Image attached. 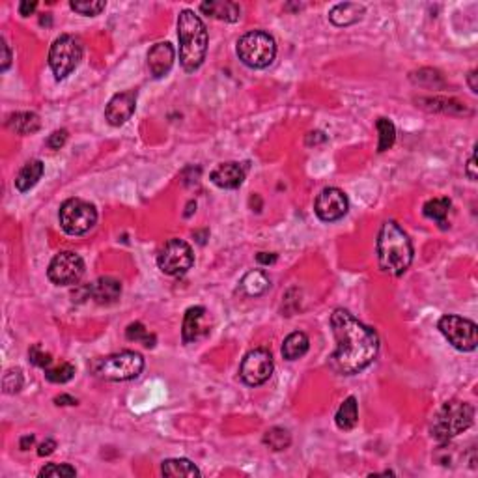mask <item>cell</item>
<instances>
[{
    "mask_svg": "<svg viewBox=\"0 0 478 478\" xmlns=\"http://www.w3.org/2000/svg\"><path fill=\"white\" fill-rule=\"evenodd\" d=\"M161 471H163L165 477H172V478L200 477V469H198L197 465L192 464L191 459H187V458L165 459L163 465H161Z\"/></svg>",
    "mask_w": 478,
    "mask_h": 478,
    "instance_id": "26",
    "label": "cell"
},
{
    "mask_svg": "<svg viewBox=\"0 0 478 478\" xmlns=\"http://www.w3.org/2000/svg\"><path fill=\"white\" fill-rule=\"evenodd\" d=\"M327 140V137L321 131H312V133L306 135V146H312V144H323Z\"/></svg>",
    "mask_w": 478,
    "mask_h": 478,
    "instance_id": "42",
    "label": "cell"
},
{
    "mask_svg": "<svg viewBox=\"0 0 478 478\" xmlns=\"http://www.w3.org/2000/svg\"><path fill=\"white\" fill-rule=\"evenodd\" d=\"M411 80L419 86H426V88H443L445 86L443 77L435 69H420L411 75Z\"/></svg>",
    "mask_w": 478,
    "mask_h": 478,
    "instance_id": "31",
    "label": "cell"
},
{
    "mask_svg": "<svg viewBox=\"0 0 478 478\" xmlns=\"http://www.w3.org/2000/svg\"><path fill=\"white\" fill-rule=\"evenodd\" d=\"M441 335L458 351H474L478 344L477 323L456 314H445L437 323Z\"/></svg>",
    "mask_w": 478,
    "mask_h": 478,
    "instance_id": "9",
    "label": "cell"
},
{
    "mask_svg": "<svg viewBox=\"0 0 478 478\" xmlns=\"http://www.w3.org/2000/svg\"><path fill=\"white\" fill-rule=\"evenodd\" d=\"M28 357H30V363L34 366H38V368H49L51 363H53V357H51V353H47V351H43V348H41L40 344H34L32 348L28 350Z\"/></svg>",
    "mask_w": 478,
    "mask_h": 478,
    "instance_id": "37",
    "label": "cell"
},
{
    "mask_svg": "<svg viewBox=\"0 0 478 478\" xmlns=\"http://www.w3.org/2000/svg\"><path fill=\"white\" fill-rule=\"evenodd\" d=\"M256 260L261 266H273L276 261V254H273V252H260V254H256Z\"/></svg>",
    "mask_w": 478,
    "mask_h": 478,
    "instance_id": "43",
    "label": "cell"
},
{
    "mask_svg": "<svg viewBox=\"0 0 478 478\" xmlns=\"http://www.w3.org/2000/svg\"><path fill=\"white\" fill-rule=\"evenodd\" d=\"M264 445L266 447H269L271 450H275V452H281V450H286L288 447L291 445V435L288 430L284 428H279V426H275V428H269L264 434Z\"/></svg>",
    "mask_w": 478,
    "mask_h": 478,
    "instance_id": "29",
    "label": "cell"
},
{
    "mask_svg": "<svg viewBox=\"0 0 478 478\" xmlns=\"http://www.w3.org/2000/svg\"><path fill=\"white\" fill-rule=\"evenodd\" d=\"M375 129L380 133V142H378V152L383 153L393 148L396 140V128L389 118H380L375 122Z\"/></svg>",
    "mask_w": 478,
    "mask_h": 478,
    "instance_id": "30",
    "label": "cell"
},
{
    "mask_svg": "<svg viewBox=\"0 0 478 478\" xmlns=\"http://www.w3.org/2000/svg\"><path fill=\"white\" fill-rule=\"evenodd\" d=\"M83 60V43L71 34H62L51 45L49 66L58 80L66 79Z\"/></svg>",
    "mask_w": 478,
    "mask_h": 478,
    "instance_id": "8",
    "label": "cell"
},
{
    "mask_svg": "<svg viewBox=\"0 0 478 478\" xmlns=\"http://www.w3.org/2000/svg\"><path fill=\"white\" fill-rule=\"evenodd\" d=\"M194 264V254L187 241L183 239H170L161 249L157 256V266L165 275L182 276L189 271Z\"/></svg>",
    "mask_w": 478,
    "mask_h": 478,
    "instance_id": "10",
    "label": "cell"
},
{
    "mask_svg": "<svg viewBox=\"0 0 478 478\" xmlns=\"http://www.w3.org/2000/svg\"><path fill=\"white\" fill-rule=\"evenodd\" d=\"M335 422L344 432H350V430L355 428L357 422H359V407H357L355 396H348L342 402L335 415Z\"/></svg>",
    "mask_w": 478,
    "mask_h": 478,
    "instance_id": "25",
    "label": "cell"
},
{
    "mask_svg": "<svg viewBox=\"0 0 478 478\" xmlns=\"http://www.w3.org/2000/svg\"><path fill=\"white\" fill-rule=\"evenodd\" d=\"M473 405L462 402V400H450V402H445L434 415L432 424H430V432H432V437L437 439L439 443H447L456 435L464 434L473 424Z\"/></svg>",
    "mask_w": 478,
    "mask_h": 478,
    "instance_id": "4",
    "label": "cell"
},
{
    "mask_svg": "<svg viewBox=\"0 0 478 478\" xmlns=\"http://www.w3.org/2000/svg\"><path fill=\"white\" fill-rule=\"evenodd\" d=\"M47 275H49V281L56 286H73L84 275L83 258L71 251L60 252L51 260Z\"/></svg>",
    "mask_w": 478,
    "mask_h": 478,
    "instance_id": "12",
    "label": "cell"
},
{
    "mask_svg": "<svg viewBox=\"0 0 478 478\" xmlns=\"http://www.w3.org/2000/svg\"><path fill=\"white\" fill-rule=\"evenodd\" d=\"M200 10H202V14L213 17V19L227 21V23H236L241 17V8L236 2H230V0H209V2H202Z\"/></svg>",
    "mask_w": 478,
    "mask_h": 478,
    "instance_id": "18",
    "label": "cell"
},
{
    "mask_svg": "<svg viewBox=\"0 0 478 478\" xmlns=\"http://www.w3.org/2000/svg\"><path fill=\"white\" fill-rule=\"evenodd\" d=\"M60 227L69 236H83L90 232L98 222V212L86 200L80 198H69L60 206L58 212Z\"/></svg>",
    "mask_w": 478,
    "mask_h": 478,
    "instance_id": "7",
    "label": "cell"
},
{
    "mask_svg": "<svg viewBox=\"0 0 478 478\" xmlns=\"http://www.w3.org/2000/svg\"><path fill=\"white\" fill-rule=\"evenodd\" d=\"M237 56L252 69H264L276 56V43L271 34L264 30H252L237 40Z\"/></svg>",
    "mask_w": 478,
    "mask_h": 478,
    "instance_id": "5",
    "label": "cell"
},
{
    "mask_svg": "<svg viewBox=\"0 0 478 478\" xmlns=\"http://www.w3.org/2000/svg\"><path fill=\"white\" fill-rule=\"evenodd\" d=\"M308 345H311L308 336L305 333H301V331H296V333L288 335L284 344H282V357L286 360L301 359L308 351Z\"/></svg>",
    "mask_w": 478,
    "mask_h": 478,
    "instance_id": "27",
    "label": "cell"
},
{
    "mask_svg": "<svg viewBox=\"0 0 478 478\" xmlns=\"http://www.w3.org/2000/svg\"><path fill=\"white\" fill-rule=\"evenodd\" d=\"M90 299H94L98 305H114L122 296V282L114 276H101L94 284H90Z\"/></svg>",
    "mask_w": 478,
    "mask_h": 478,
    "instance_id": "16",
    "label": "cell"
},
{
    "mask_svg": "<svg viewBox=\"0 0 478 478\" xmlns=\"http://www.w3.org/2000/svg\"><path fill=\"white\" fill-rule=\"evenodd\" d=\"M34 441H36L34 435H25V437H21V443H19L21 450H28L30 447L34 445Z\"/></svg>",
    "mask_w": 478,
    "mask_h": 478,
    "instance_id": "47",
    "label": "cell"
},
{
    "mask_svg": "<svg viewBox=\"0 0 478 478\" xmlns=\"http://www.w3.org/2000/svg\"><path fill=\"white\" fill-rule=\"evenodd\" d=\"M137 109V92L135 90H125L120 94L113 95L107 109H105V120L113 125V128H120L123 123L131 120Z\"/></svg>",
    "mask_w": 478,
    "mask_h": 478,
    "instance_id": "14",
    "label": "cell"
},
{
    "mask_svg": "<svg viewBox=\"0 0 478 478\" xmlns=\"http://www.w3.org/2000/svg\"><path fill=\"white\" fill-rule=\"evenodd\" d=\"M477 69H473V71H471V73L467 75V83H469V88H471V92H473V94H477L478 92V84H477Z\"/></svg>",
    "mask_w": 478,
    "mask_h": 478,
    "instance_id": "46",
    "label": "cell"
},
{
    "mask_svg": "<svg viewBox=\"0 0 478 478\" xmlns=\"http://www.w3.org/2000/svg\"><path fill=\"white\" fill-rule=\"evenodd\" d=\"M92 368L101 380L129 381L142 374L144 359L137 351H120L114 355L98 359Z\"/></svg>",
    "mask_w": 478,
    "mask_h": 478,
    "instance_id": "6",
    "label": "cell"
},
{
    "mask_svg": "<svg viewBox=\"0 0 478 478\" xmlns=\"http://www.w3.org/2000/svg\"><path fill=\"white\" fill-rule=\"evenodd\" d=\"M43 172H45L43 161H40V159L28 161L25 167L21 168L19 174H17V178H15V187H17V191L21 192L30 191L36 183L40 182Z\"/></svg>",
    "mask_w": 478,
    "mask_h": 478,
    "instance_id": "21",
    "label": "cell"
},
{
    "mask_svg": "<svg viewBox=\"0 0 478 478\" xmlns=\"http://www.w3.org/2000/svg\"><path fill=\"white\" fill-rule=\"evenodd\" d=\"M209 180L221 189H237L245 182V168L239 163H222L213 168Z\"/></svg>",
    "mask_w": 478,
    "mask_h": 478,
    "instance_id": "17",
    "label": "cell"
},
{
    "mask_svg": "<svg viewBox=\"0 0 478 478\" xmlns=\"http://www.w3.org/2000/svg\"><path fill=\"white\" fill-rule=\"evenodd\" d=\"M180 64L185 71H197L207 53V30L192 10H183L178 17Z\"/></svg>",
    "mask_w": 478,
    "mask_h": 478,
    "instance_id": "3",
    "label": "cell"
},
{
    "mask_svg": "<svg viewBox=\"0 0 478 478\" xmlns=\"http://www.w3.org/2000/svg\"><path fill=\"white\" fill-rule=\"evenodd\" d=\"M77 474V471H75V467H71V465L68 464H49L45 465L43 469L40 471V477L41 478H69V477H75Z\"/></svg>",
    "mask_w": 478,
    "mask_h": 478,
    "instance_id": "36",
    "label": "cell"
},
{
    "mask_svg": "<svg viewBox=\"0 0 478 478\" xmlns=\"http://www.w3.org/2000/svg\"><path fill=\"white\" fill-rule=\"evenodd\" d=\"M105 2L103 0H79V2H69V8L80 15H86V17H94L99 15L105 10Z\"/></svg>",
    "mask_w": 478,
    "mask_h": 478,
    "instance_id": "35",
    "label": "cell"
},
{
    "mask_svg": "<svg viewBox=\"0 0 478 478\" xmlns=\"http://www.w3.org/2000/svg\"><path fill=\"white\" fill-rule=\"evenodd\" d=\"M465 174H467V178L471 180V182H477V152L471 153V157H469V163L467 167H465Z\"/></svg>",
    "mask_w": 478,
    "mask_h": 478,
    "instance_id": "39",
    "label": "cell"
},
{
    "mask_svg": "<svg viewBox=\"0 0 478 478\" xmlns=\"http://www.w3.org/2000/svg\"><path fill=\"white\" fill-rule=\"evenodd\" d=\"M125 336H128V341L131 342H140V344H144L146 348H153L155 345V336L150 335L148 331H146V327L142 326V323H131V326L125 329Z\"/></svg>",
    "mask_w": 478,
    "mask_h": 478,
    "instance_id": "33",
    "label": "cell"
},
{
    "mask_svg": "<svg viewBox=\"0 0 478 478\" xmlns=\"http://www.w3.org/2000/svg\"><path fill=\"white\" fill-rule=\"evenodd\" d=\"M206 314V308L204 306H191L185 312V318H183V329H182V338L185 344H191V342L198 341L200 336V329H202V318Z\"/></svg>",
    "mask_w": 478,
    "mask_h": 478,
    "instance_id": "23",
    "label": "cell"
},
{
    "mask_svg": "<svg viewBox=\"0 0 478 478\" xmlns=\"http://www.w3.org/2000/svg\"><path fill=\"white\" fill-rule=\"evenodd\" d=\"M0 49H2V64H0V69H2V71H8V68H10L11 64V51L4 40H2Z\"/></svg>",
    "mask_w": 478,
    "mask_h": 478,
    "instance_id": "40",
    "label": "cell"
},
{
    "mask_svg": "<svg viewBox=\"0 0 478 478\" xmlns=\"http://www.w3.org/2000/svg\"><path fill=\"white\" fill-rule=\"evenodd\" d=\"M273 368L275 365H273L271 351L266 348H256L243 357L241 366H239V378L249 387H258L271 378Z\"/></svg>",
    "mask_w": 478,
    "mask_h": 478,
    "instance_id": "11",
    "label": "cell"
},
{
    "mask_svg": "<svg viewBox=\"0 0 478 478\" xmlns=\"http://www.w3.org/2000/svg\"><path fill=\"white\" fill-rule=\"evenodd\" d=\"M375 252H378V264L381 271L393 276L404 275L413 261V245H411L410 236L395 221H385L381 224Z\"/></svg>",
    "mask_w": 478,
    "mask_h": 478,
    "instance_id": "2",
    "label": "cell"
},
{
    "mask_svg": "<svg viewBox=\"0 0 478 478\" xmlns=\"http://www.w3.org/2000/svg\"><path fill=\"white\" fill-rule=\"evenodd\" d=\"M239 288L245 296L249 297H260L264 296L269 288H271V281L269 276L266 275L260 269H254V271H249L239 282Z\"/></svg>",
    "mask_w": 478,
    "mask_h": 478,
    "instance_id": "22",
    "label": "cell"
},
{
    "mask_svg": "<svg viewBox=\"0 0 478 478\" xmlns=\"http://www.w3.org/2000/svg\"><path fill=\"white\" fill-rule=\"evenodd\" d=\"M331 329L336 341L331 365L338 374H359L374 363L380 351V338L374 329L360 323L344 308H336L331 314Z\"/></svg>",
    "mask_w": 478,
    "mask_h": 478,
    "instance_id": "1",
    "label": "cell"
},
{
    "mask_svg": "<svg viewBox=\"0 0 478 478\" xmlns=\"http://www.w3.org/2000/svg\"><path fill=\"white\" fill-rule=\"evenodd\" d=\"M365 15V6L357 2H342L329 11V21L335 26L355 25Z\"/></svg>",
    "mask_w": 478,
    "mask_h": 478,
    "instance_id": "19",
    "label": "cell"
},
{
    "mask_svg": "<svg viewBox=\"0 0 478 478\" xmlns=\"http://www.w3.org/2000/svg\"><path fill=\"white\" fill-rule=\"evenodd\" d=\"M36 8H38L36 2H28V0H25V2H21L19 4V14L23 15V17H28V15L34 14Z\"/></svg>",
    "mask_w": 478,
    "mask_h": 478,
    "instance_id": "44",
    "label": "cell"
},
{
    "mask_svg": "<svg viewBox=\"0 0 478 478\" xmlns=\"http://www.w3.org/2000/svg\"><path fill=\"white\" fill-rule=\"evenodd\" d=\"M23 383H25V378H23V372L19 368L6 370L4 378H2V389H4L6 395L19 393L23 389Z\"/></svg>",
    "mask_w": 478,
    "mask_h": 478,
    "instance_id": "34",
    "label": "cell"
},
{
    "mask_svg": "<svg viewBox=\"0 0 478 478\" xmlns=\"http://www.w3.org/2000/svg\"><path fill=\"white\" fill-rule=\"evenodd\" d=\"M174 60H176V51L168 41H161V43L153 45L148 53V68L152 77H155V79L167 77L170 73V69H172Z\"/></svg>",
    "mask_w": 478,
    "mask_h": 478,
    "instance_id": "15",
    "label": "cell"
},
{
    "mask_svg": "<svg viewBox=\"0 0 478 478\" xmlns=\"http://www.w3.org/2000/svg\"><path fill=\"white\" fill-rule=\"evenodd\" d=\"M419 107L426 110H434V113H449V114H471V110L459 101L447 98H420L417 99Z\"/></svg>",
    "mask_w": 478,
    "mask_h": 478,
    "instance_id": "24",
    "label": "cell"
},
{
    "mask_svg": "<svg viewBox=\"0 0 478 478\" xmlns=\"http://www.w3.org/2000/svg\"><path fill=\"white\" fill-rule=\"evenodd\" d=\"M75 375V366L71 363H62V365L55 366V368H47L45 370V378L51 381V383H68V381L73 380Z\"/></svg>",
    "mask_w": 478,
    "mask_h": 478,
    "instance_id": "32",
    "label": "cell"
},
{
    "mask_svg": "<svg viewBox=\"0 0 478 478\" xmlns=\"http://www.w3.org/2000/svg\"><path fill=\"white\" fill-rule=\"evenodd\" d=\"M350 209V202L344 191L336 187H327L318 194L314 202V212L318 219L323 222L341 221Z\"/></svg>",
    "mask_w": 478,
    "mask_h": 478,
    "instance_id": "13",
    "label": "cell"
},
{
    "mask_svg": "<svg viewBox=\"0 0 478 478\" xmlns=\"http://www.w3.org/2000/svg\"><path fill=\"white\" fill-rule=\"evenodd\" d=\"M68 142V131L66 129H58V131H53L47 138V146L51 150H60L64 144Z\"/></svg>",
    "mask_w": 478,
    "mask_h": 478,
    "instance_id": "38",
    "label": "cell"
},
{
    "mask_svg": "<svg viewBox=\"0 0 478 478\" xmlns=\"http://www.w3.org/2000/svg\"><path fill=\"white\" fill-rule=\"evenodd\" d=\"M6 125L17 135H34L40 131L41 120L36 113H14L8 116Z\"/></svg>",
    "mask_w": 478,
    "mask_h": 478,
    "instance_id": "20",
    "label": "cell"
},
{
    "mask_svg": "<svg viewBox=\"0 0 478 478\" xmlns=\"http://www.w3.org/2000/svg\"><path fill=\"white\" fill-rule=\"evenodd\" d=\"M450 206H452L450 198H447V197L432 198V200H428V202L424 204V207H422L424 217H428V219H432V221L439 222L441 228H447V215H449V212H450Z\"/></svg>",
    "mask_w": 478,
    "mask_h": 478,
    "instance_id": "28",
    "label": "cell"
},
{
    "mask_svg": "<svg viewBox=\"0 0 478 478\" xmlns=\"http://www.w3.org/2000/svg\"><path fill=\"white\" fill-rule=\"evenodd\" d=\"M56 405H77V400L69 395H60L55 398Z\"/></svg>",
    "mask_w": 478,
    "mask_h": 478,
    "instance_id": "45",
    "label": "cell"
},
{
    "mask_svg": "<svg viewBox=\"0 0 478 478\" xmlns=\"http://www.w3.org/2000/svg\"><path fill=\"white\" fill-rule=\"evenodd\" d=\"M55 449H56L55 439H45L43 443L40 445V449H38V454H40V456H49V454L55 452Z\"/></svg>",
    "mask_w": 478,
    "mask_h": 478,
    "instance_id": "41",
    "label": "cell"
}]
</instances>
